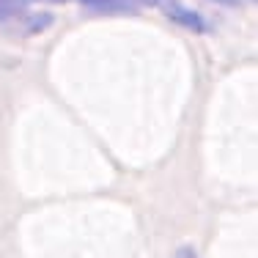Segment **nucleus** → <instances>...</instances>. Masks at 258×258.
<instances>
[{
	"label": "nucleus",
	"mask_w": 258,
	"mask_h": 258,
	"mask_svg": "<svg viewBox=\"0 0 258 258\" xmlns=\"http://www.w3.org/2000/svg\"><path fill=\"white\" fill-rule=\"evenodd\" d=\"M173 258H198V253H195L192 247H181V250H176Z\"/></svg>",
	"instance_id": "20e7f679"
},
{
	"label": "nucleus",
	"mask_w": 258,
	"mask_h": 258,
	"mask_svg": "<svg viewBox=\"0 0 258 258\" xmlns=\"http://www.w3.org/2000/svg\"><path fill=\"white\" fill-rule=\"evenodd\" d=\"M168 17L173 22H179L187 30H195V33H206V22L198 11L192 9H184V6H168Z\"/></svg>",
	"instance_id": "f257e3e1"
},
{
	"label": "nucleus",
	"mask_w": 258,
	"mask_h": 258,
	"mask_svg": "<svg viewBox=\"0 0 258 258\" xmlns=\"http://www.w3.org/2000/svg\"><path fill=\"white\" fill-rule=\"evenodd\" d=\"M212 3H217V6H239V0H212Z\"/></svg>",
	"instance_id": "423d86ee"
},
{
	"label": "nucleus",
	"mask_w": 258,
	"mask_h": 258,
	"mask_svg": "<svg viewBox=\"0 0 258 258\" xmlns=\"http://www.w3.org/2000/svg\"><path fill=\"white\" fill-rule=\"evenodd\" d=\"M25 9V0H0V20H9V17L20 14Z\"/></svg>",
	"instance_id": "7ed1b4c3"
},
{
	"label": "nucleus",
	"mask_w": 258,
	"mask_h": 258,
	"mask_svg": "<svg viewBox=\"0 0 258 258\" xmlns=\"http://www.w3.org/2000/svg\"><path fill=\"white\" fill-rule=\"evenodd\" d=\"M80 3L91 11H99V14H129V11H135L132 0H80Z\"/></svg>",
	"instance_id": "f03ea898"
},
{
	"label": "nucleus",
	"mask_w": 258,
	"mask_h": 258,
	"mask_svg": "<svg viewBox=\"0 0 258 258\" xmlns=\"http://www.w3.org/2000/svg\"><path fill=\"white\" fill-rule=\"evenodd\" d=\"M41 3H66V0H41Z\"/></svg>",
	"instance_id": "0eeeda50"
},
{
	"label": "nucleus",
	"mask_w": 258,
	"mask_h": 258,
	"mask_svg": "<svg viewBox=\"0 0 258 258\" xmlns=\"http://www.w3.org/2000/svg\"><path fill=\"white\" fill-rule=\"evenodd\" d=\"M138 3H146V6H165V3H170V0H138Z\"/></svg>",
	"instance_id": "39448f33"
}]
</instances>
